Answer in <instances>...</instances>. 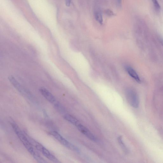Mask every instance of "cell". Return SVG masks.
Segmentation results:
<instances>
[{
	"instance_id": "cell-1",
	"label": "cell",
	"mask_w": 163,
	"mask_h": 163,
	"mask_svg": "<svg viewBox=\"0 0 163 163\" xmlns=\"http://www.w3.org/2000/svg\"><path fill=\"white\" fill-rule=\"evenodd\" d=\"M11 124L17 137L22 142L26 149L32 156H34L37 152H35L34 150L32 145L29 141L26 135L21 130L19 127L16 123L13 122H11Z\"/></svg>"
},
{
	"instance_id": "cell-2",
	"label": "cell",
	"mask_w": 163,
	"mask_h": 163,
	"mask_svg": "<svg viewBox=\"0 0 163 163\" xmlns=\"http://www.w3.org/2000/svg\"><path fill=\"white\" fill-rule=\"evenodd\" d=\"M9 80L13 86L23 96H25L28 99H31L33 98L32 95L30 92L27 89L23 86L17 81V80L13 76H10L8 77Z\"/></svg>"
},
{
	"instance_id": "cell-3",
	"label": "cell",
	"mask_w": 163,
	"mask_h": 163,
	"mask_svg": "<svg viewBox=\"0 0 163 163\" xmlns=\"http://www.w3.org/2000/svg\"><path fill=\"white\" fill-rule=\"evenodd\" d=\"M50 134L54 137L56 140L64 146L71 150L77 152H79L80 150L78 147L70 143L67 141L59 133L55 131H53L50 132Z\"/></svg>"
},
{
	"instance_id": "cell-4",
	"label": "cell",
	"mask_w": 163,
	"mask_h": 163,
	"mask_svg": "<svg viewBox=\"0 0 163 163\" xmlns=\"http://www.w3.org/2000/svg\"><path fill=\"white\" fill-rule=\"evenodd\" d=\"M126 98L129 104L133 108H137L139 105V99L137 94L134 91L129 89L126 92Z\"/></svg>"
},
{
	"instance_id": "cell-5",
	"label": "cell",
	"mask_w": 163,
	"mask_h": 163,
	"mask_svg": "<svg viewBox=\"0 0 163 163\" xmlns=\"http://www.w3.org/2000/svg\"><path fill=\"white\" fill-rule=\"evenodd\" d=\"M76 127L80 132L90 140L94 142H96L97 141V139L95 136H94L87 127L82 125L80 123Z\"/></svg>"
},
{
	"instance_id": "cell-6",
	"label": "cell",
	"mask_w": 163,
	"mask_h": 163,
	"mask_svg": "<svg viewBox=\"0 0 163 163\" xmlns=\"http://www.w3.org/2000/svg\"><path fill=\"white\" fill-rule=\"evenodd\" d=\"M39 91L42 95L50 103L54 105L58 102L54 95L46 88L41 87Z\"/></svg>"
},
{
	"instance_id": "cell-7",
	"label": "cell",
	"mask_w": 163,
	"mask_h": 163,
	"mask_svg": "<svg viewBox=\"0 0 163 163\" xmlns=\"http://www.w3.org/2000/svg\"><path fill=\"white\" fill-rule=\"evenodd\" d=\"M41 152H42L43 155L46 158L53 162L55 163H59L60 162L54 155L50 153L49 151L44 147L41 150Z\"/></svg>"
},
{
	"instance_id": "cell-8",
	"label": "cell",
	"mask_w": 163,
	"mask_h": 163,
	"mask_svg": "<svg viewBox=\"0 0 163 163\" xmlns=\"http://www.w3.org/2000/svg\"><path fill=\"white\" fill-rule=\"evenodd\" d=\"M126 70L129 74L135 81L139 83L141 82V80L138 74L133 68L129 66H127L126 67Z\"/></svg>"
},
{
	"instance_id": "cell-9",
	"label": "cell",
	"mask_w": 163,
	"mask_h": 163,
	"mask_svg": "<svg viewBox=\"0 0 163 163\" xmlns=\"http://www.w3.org/2000/svg\"><path fill=\"white\" fill-rule=\"evenodd\" d=\"M64 118L68 122L76 126L80 123L79 121L76 118L69 114L65 115Z\"/></svg>"
},
{
	"instance_id": "cell-10",
	"label": "cell",
	"mask_w": 163,
	"mask_h": 163,
	"mask_svg": "<svg viewBox=\"0 0 163 163\" xmlns=\"http://www.w3.org/2000/svg\"><path fill=\"white\" fill-rule=\"evenodd\" d=\"M95 17L98 22L100 24H102L103 22L102 15L101 12L99 10H97L95 12Z\"/></svg>"
},
{
	"instance_id": "cell-11",
	"label": "cell",
	"mask_w": 163,
	"mask_h": 163,
	"mask_svg": "<svg viewBox=\"0 0 163 163\" xmlns=\"http://www.w3.org/2000/svg\"><path fill=\"white\" fill-rule=\"evenodd\" d=\"M118 143H119L121 147L124 151V152L126 153H127L128 152V149H127L125 144L123 141L122 136H120L118 137Z\"/></svg>"
},
{
	"instance_id": "cell-12",
	"label": "cell",
	"mask_w": 163,
	"mask_h": 163,
	"mask_svg": "<svg viewBox=\"0 0 163 163\" xmlns=\"http://www.w3.org/2000/svg\"><path fill=\"white\" fill-rule=\"evenodd\" d=\"M34 158L39 162L40 163H46L47 162L45 161L42 157H41L39 154L37 153L33 156Z\"/></svg>"
},
{
	"instance_id": "cell-13",
	"label": "cell",
	"mask_w": 163,
	"mask_h": 163,
	"mask_svg": "<svg viewBox=\"0 0 163 163\" xmlns=\"http://www.w3.org/2000/svg\"><path fill=\"white\" fill-rule=\"evenodd\" d=\"M154 6L155 7L156 10L157 11H159L160 10L161 7L159 3L158 0H152Z\"/></svg>"
},
{
	"instance_id": "cell-14",
	"label": "cell",
	"mask_w": 163,
	"mask_h": 163,
	"mask_svg": "<svg viewBox=\"0 0 163 163\" xmlns=\"http://www.w3.org/2000/svg\"><path fill=\"white\" fill-rule=\"evenodd\" d=\"M105 13L108 16H113L114 14L113 11L109 9L106 10Z\"/></svg>"
},
{
	"instance_id": "cell-15",
	"label": "cell",
	"mask_w": 163,
	"mask_h": 163,
	"mask_svg": "<svg viewBox=\"0 0 163 163\" xmlns=\"http://www.w3.org/2000/svg\"><path fill=\"white\" fill-rule=\"evenodd\" d=\"M116 2L118 6L120 7L122 3V0H116Z\"/></svg>"
},
{
	"instance_id": "cell-16",
	"label": "cell",
	"mask_w": 163,
	"mask_h": 163,
	"mask_svg": "<svg viewBox=\"0 0 163 163\" xmlns=\"http://www.w3.org/2000/svg\"><path fill=\"white\" fill-rule=\"evenodd\" d=\"M71 0H66V5L67 7H69L71 3Z\"/></svg>"
},
{
	"instance_id": "cell-17",
	"label": "cell",
	"mask_w": 163,
	"mask_h": 163,
	"mask_svg": "<svg viewBox=\"0 0 163 163\" xmlns=\"http://www.w3.org/2000/svg\"><path fill=\"white\" fill-rule=\"evenodd\" d=\"M160 43H161L162 45L163 46V40H161L160 41Z\"/></svg>"
}]
</instances>
